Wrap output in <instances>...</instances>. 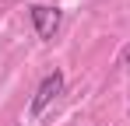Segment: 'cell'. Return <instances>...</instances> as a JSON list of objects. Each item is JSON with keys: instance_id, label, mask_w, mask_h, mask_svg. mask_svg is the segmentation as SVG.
<instances>
[{"instance_id": "6da1fadb", "label": "cell", "mask_w": 130, "mask_h": 126, "mask_svg": "<svg viewBox=\"0 0 130 126\" xmlns=\"http://www.w3.org/2000/svg\"><path fill=\"white\" fill-rule=\"evenodd\" d=\"M60 95H63V74H60V70H53V74H46L42 84L35 88V98H32V105H28V116H32V119H39V116L46 112V105L56 102Z\"/></svg>"}, {"instance_id": "7a4b0ae2", "label": "cell", "mask_w": 130, "mask_h": 126, "mask_svg": "<svg viewBox=\"0 0 130 126\" xmlns=\"http://www.w3.org/2000/svg\"><path fill=\"white\" fill-rule=\"evenodd\" d=\"M32 25H35V32H39V39H53L56 32H60V11L56 7H46V4H35L32 11Z\"/></svg>"}, {"instance_id": "3957f363", "label": "cell", "mask_w": 130, "mask_h": 126, "mask_svg": "<svg viewBox=\"0 0 130 126\" xmlns=\"http://www.w3.org/2000/svg\"><path fill=\"white\" fill-rule=\"evenodd\" d=\"M120 67H123V70H130V42L120 49Z\"/></svg>"}]
</instances>
